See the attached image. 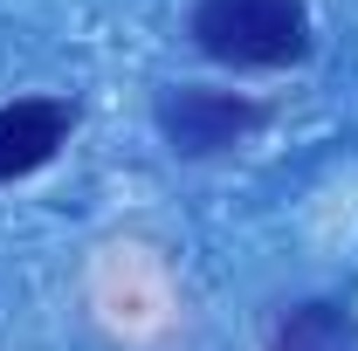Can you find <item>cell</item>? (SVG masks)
<instances>
[{"instance_id":"obj_1","label":"cell","mask_w":358,"mask_h":351,"mask_svg":"<svg viewBox=\"0 0 358 351\" xmlns=\"http://www.w3.org/2000/svg\"><path fill=\"white\" fill-rule=\"evenodd\" d=\"M193 48L234 69H289L310 48V14L303 0H200Z\"/></svg>"},{"instance_id":"obj_3","label":"cell","mask_w":358,"mask_h":351,"mask_svg":"<svg viewBox=\"0 0 358 351\" xmlns=\"http://www.w3.org/2000/svg\"><path fill=\"white\" fill-rule=\"evenodd\" d=\"M69 131H76V103H62V96H14L0 110V186L48 166L69 145Z\"/></svg>"},{"instance_id":"obj_4","label":"cell","mask_w":358,"mask_h":351,"mask_svg":"<svg viewBox=\"0 0 358 351\" xmlns=\"http://www.w3.org/2000/svg\"><path fill=\"white\" fill-rule=\"evenodd\" d=\"M268 351H358V317L345 303H296L275 324Z\"/></svg>"},{"instance_id":"obj_2","label":"cell","mask_w":358,"mask_h":351,"mask_svg":"<svg viewBox=\"0 0 358 351\" xmlns=\"http://www.w3.org/2000/svg\"><path fill=\"white\" fill-rule=\"evenodd\" d=\"M159 138L173 145L179 159H214V152H234L241 138H255L268 124V110L255 96H234V89H200V83H179L159 96Z\"/></svg>"}]
</instances>
